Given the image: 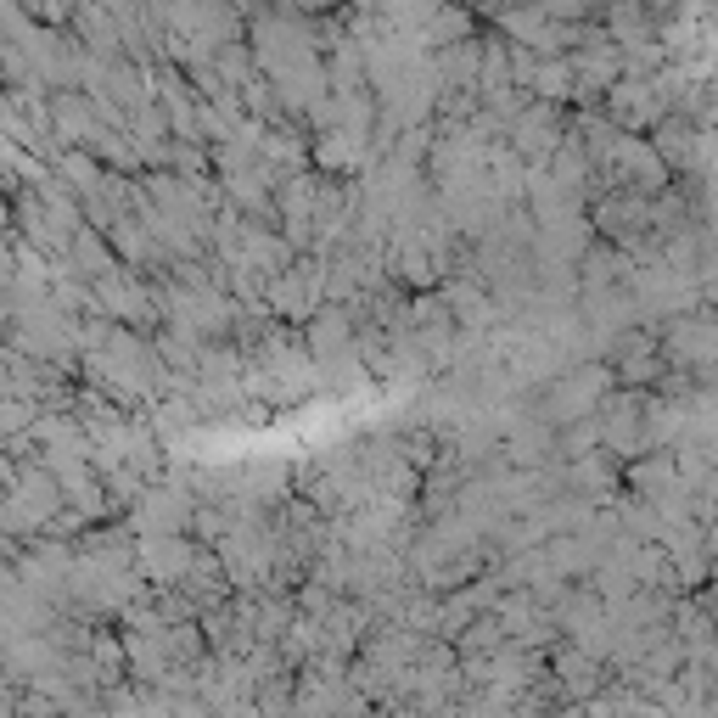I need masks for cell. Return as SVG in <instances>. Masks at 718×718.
<instances>
[{
	"label": "cell",
	"instance_id": "obj_1",
	"mask_svg": "<svg viewBox=\"0 0 718 718\" xmlns=\"http://www.w3.org/2000/svg\"><path fill=\"white\" fill-rule=\"evenodd\" d=\"M533 85H539V96H567L573 62H545V68H533Z\"/></svg>",
	"mask_w": 718,
	"mask_h": 718
}]
</instances>
